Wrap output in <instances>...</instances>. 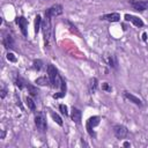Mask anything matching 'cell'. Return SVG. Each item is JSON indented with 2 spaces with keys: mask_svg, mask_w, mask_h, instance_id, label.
Instances as JSON below:
<instances>
[{
  "mask_svg": "<svg viewBox=\"0 0 148 148\" xmlns=\"http://www.w3.org/2000/svg\"><path fill=\"white\" fill-rule=\"evenodd\" d=\"M62 12H64V10H62V6L59 5V3H57V5H53V6H51L50 8H47V9L45 10V14H49L51 17H54V16L61 15Z\"/></svg>",
  "mask_w": 148,
  "mask_h": 148,
  "instance_id": "7",
  "label": "cell"
},
{
  "mask_svg": "<svg viewBox=\"0 0 148 148\" xmlns=\"http://www.w3.org/2000/svg\"><path fill=\"white\" fill-rule=\"evenodd\" d=\"M51 16L49 14H45L44 21L42 22V30H43V36H44V40H45V45L50 43V40L52 39V24H51Z\"/></svg>",
  "mask_w": 148,
  "mask_h": 148,
  "instance_id": "1",
  "label": "cell"
},
{
  "mask_svg": "<svg viewBox=\"0 0 148 148\" xmlns=\"http://www.w3.org/2000/svg\"><path fill=\"white\" fill-rule=\"evenodd\" d=\"M42 17H40V15H37L36 17H35V32L36 34H38V31H39V29L42 28Z\"/></svg>",
  "mask_w": 148,
  "mask_h": 148,
  "instance_id": "16",
  "label": "cell"
},
{
  "mask_svg": "<svg viewBox=\"0 0 148 148\" xmlns=\"http://www.w3.org/2000/svg\"><path fill=\"white\" fill-rule=\"evenodd\" d=\"M102 89H103V90H105V91H111V90H112L111 86H110L108 82H104V83L102 84Z\"/></svg>",
  "mask_w": 148,
  "mask_h": 148,
  "instance_id": "24",
  "label": "cell"
},
{
  "mask_svg": "<svg viewBox=\"0 0 148 148\" xmlns=\"http://www.w3.org/2000/svg\"><path fill=\"white\" fill-rule=\"evenodd\" d=\"M113 133L117 139H125L128 134V130L124 125H116L113 127Z\"/></svg>",
  "mask_w": 148,
  "mask_h": 148,
  "instance_id": "6",
  "label": "cell"
},
{
  "mask_svg": "<svg viewBox=\"0 0 148 148\" xmlns=\"http://www.w3.org/2000/svg\"><path fill=\"white\" fill-rule=\"evenodd\" d=\"M5 134H6V132H5V131H2V133H1V139H3V138H5Z\"/></svg>",
  "mask_w": 148,
  "mask_h": 148,
  "instance_id": "30",
  "label": "cell"
},
{
  "mask_svg": "<svg viewBox=\"0 0 148 148\" xmlns=\"http://www.w3.org/2000/svg\"><path fill=\"white\" fill-rule=\"evenodd\" d=\"M142 38H143V40H146V38H147V34L146 32L142 34Z\"/></svg>",
  "mask_w": 148,
  "mask_h": 148,
  "instance_id": "29",
  "label": "cell"
},
{
  "mask_svg": "<svg viewBox=\"0 0 148 148\" xmlns=\"http://www.w3.org/2000/svg\"><path fill=\"white\" fill-rule=\"evenodd\" d=\"M128 3L139 12L148 10V0H128Z\"/></svg>",
  "mask_w": 148,
  "mask_h": 148,
  "instance_id": "4",
  "label": "cell"
},
{
  "mask_svg": "<svg viewBox=\"0 0 148 148\" xmlns=\"http://www.w3.org/2000/svg\"><path fill=\"white\" fill-rule=\"evenodd\" d=\"M51 117L53 118V120H54L59 126H62V119L60 118V116H59L58 113H56V112L52 111V112H51Z\"/></svg>",
  "mask_w": 148,
  "mask_h": 148,
  "instance_id": "20",
  "label": "cell"
},
{
  "mask_svg": "<svg viewBox=\"0 0 148 148\" xmlns=\"http://www.w3.org/2000/svg\"><path fill=\"white\" fill-rule=\"evenodd\" d=\"M101 20L104 21H109V22H118L120 20V15L118 13H110V14H105L101 16Z\"/></svg>",
  "mask_w": 148,
  "mask_h": 148,
  "instance_id": "11",
  "label": "cell"
},
{
  "mask_svg": "<svg viewBox=\"0 0 148 148\" xmlns=\"http://www.w3.org/2000/svg\"><path fill=\"white\" fill-rule=\"evenodd\" d=\"M97 84H98V81H97L96 77H91L89 80V89H90L91 92H94L97 89Z\"/></svg>",
  "mask_w": 148,
  "mask_h": 148,
  "instance_id": "17",
  "label": "cell"
},
{
  "mask_svg": "<svg viewBox=\"0 0 148 148\" xmlns=\"http://www.w3.org/2000/svg\"><path fill=\"white\" fill-rule=\"evenodd\" d=\"M125 20L126 21H130L132 22L135 27H143V22L141 18H139L138 16H134V15H131V14H125Z\"/></svg>",
  "mask_w": 148,
  "mask_h": 148,
  "instance_id": "9",
  "label": "cell"
},
{
  "mask_svg": "<svg viewBox=\"0 0 148 148\" xmlns=\"http://www.w3.org/2000/svg\"><path fill=\"white\" fill-rule=\"evenodd\" d=\"M5 96H6V90L1 89V98H5Z\"/></svg>",
  "mask_w": 148,
  "mask_h": 148,
  "instance_id": "27",
  "label": "cell"
},
{
  "mask_svg": "<svg viewBox=\"0 0 148 148\" xmlns=\"http://www.w3.org/2000/svg\"><path fill=\"white\" fill-rule=\"evenodd\" d=\"M42 66H43V62L38 59V60H34V65H32V68L37 72H39L42 69Z\"/></svg>",
  "mask_w": 148,
  "mask_h": 148,
  "instance_id": "21",
  "label": "cell"
},
{
  "mask_svg": "<svg viewBox=\"0 0 148 148\" xmlns=\"http://www.w3.org/2000/svg\"><path fill=\"white\" fill-rule=\"evenodd\" d=\"M65 94H66V92L60 91V92H58V94H54V95H53V98H60V97H64Z\"/></svg>",
  "mask_w": 148,
  "mask_h": 148,
  "instance_id": "26",
  "label": "cell"
},
{
  "mask_svg": "<svg viewBox=\"0 0 148 148\" xmlns=\"http://www.w3.org/2000/svg\"><path fill=\"white\" fill-rule=\"evenodd\" d=\"M25 103H27V105H28V108L31 110V111H35L36 110V103L34 102V99L31 98V97H25Z\"/></svg>",
  "mask_w": 148,
  "mask_h": 148,
  "instance_id": "18",
  "label": "cell"
},
{
  "mask_svg": "<svg viewBox=\"0 0 148 148\" xmlns=\"http://www.w3.org/2000/svg\"><path fill=\"white\" fill-rule=\"evenodd\" d=\"M99 121H101V118H99L98 116H92V117H90V118L87 120V125H86V126H87V131H88L89 135H91V136L95 135L92 128L96 127V126L99 124Z\"/></svg>",
  "mask_w": 148,
  "mask_h": 148,
  "instance_id": "5",
  "label": "cell"
},
{
  "mask_svg": "<svg viewBox=\"0 0 148 148\" xmlns=\"http://www.w3.org/2000/svg\"><path fill=\"white\" fill-rule=\"evenodd\" d=\"M124 97H125L126 99H128L130 102L134 103L135 105H138V106H142V101H141L139 97L134 96L133 94H131V92H128V91H124Z\"/></svg>",
  "mask_w": 148,
  "mask_h": 148,
  "instance_id": "10",
  "label": "cell"
},
{
  "mask_svg": "<svg viewBox=\"0 0 148 148\" xmlns=\"http://www.w3.org/2000/svg\"><path fill=\"white\" fill-rule=\"evenodd\" d=\"M27 88H28V92L31 95V96H37L38 95V89L35 87V86H32V84H28L27 83Z\"/></svg>",
  "mask_w": 148,
  "mask_h": 148,
  "instance_id": "19",
  "label": "cell"
},
{
  "mask_svg": "<svg viewBox=\"0 0 148 148\" xmlns=\"http://www.w3.org/2000/svg\"><path fill=\"white\" fill-rule=\"evenodd\" d=\"M35 83H37L38 86H47L50 82V79H47L46 76H39L35 80Z\"/></svg>",
  "mask_w": 148,
  "mask_h": 148,
  "instance_id": "15",
  "label": "cell"
},
{
  "mask_svg": "<svg viewBox=\"0 0 148 148\" xmlns=\"http://www.w3.org/2000/svg\"><path fill=\"white\" fill-rule=\"evenodd\" d=\"M47 74H49V79H50L51 86L54 87V88H59L60 84H61L62 79L60 77V75L58 73V69L52 64H49L47 65Z\"/></svg>",
  "mask_w": 148,
  "mask_h": 148,
  "instance_id": "2",
  "label": "cell"
},
{
  "mask_svg": "<svg viewBox=\"0 0 148 148\" xmlns=\"http://www.w3.org/2000/svg\"><path fill=\"white\" fill-rule=\"evenodd\" d=\"M105 60H106V62H108V65H109L110 67L117 68V60H116L114 56H112V54H108V56H105Z\"/></svg>",
  "mask_w": 148,
  "mask_h": 148,
  "instance_id": "14",
  "label": "cell"
},
{
  "mask_svg": "<svg viewBox=\"0 0 148 148\" xmlns=\"http://www.w3.org/2000/svg\"><path fill=\"white\" fill-rule=\"evenodd\" d=\"M2 44L6 49H13L14 47V40H13V37L10 35H6L2 39Z\"/></svg>",
  "mask_w": 148,
  "mask_h": 148,
  "instance_id": "13",
  "label": "cell"
},
{
  "mask_svg": "<svg viewBox=\"0 0 148 148\" xmlns=\"http://www.w3.org/2000/svg\"><path fill=\"white\" fill-rule=\"evenodd\" d=\"M6 57H7V59H8L9 61H12V62H16V61H17V59H16L15 54H14V53H12V52H8Z\"/></svg>",
  "mask_w": 148,
  "mask_h": 148,
  "instance_id": "23",
  "label": "cell"
},
{
  "mask_svg": "<svg viewBox=\"0 0 148 148\" xmlns=\"http://www.w3.org/2000/svg\"><path fill=\"white\" fill-rule=\"evenodd\" d=\"M81 117H82V112L77 109V108H73L72 112H71V118L75 124H80L81 123Z\"/></svg>",
  "mask_w": 148,
  "mask_h": 148,
  "instance_id": "12",
  "label": "cell"
},
{
  "mask_svg": "<svg viewBox=\"0 0 148 148\" xmlns=\"http://www.w3.org/2000/svg\"><path fill=\"white\" fill-rule=\"evenodd\" d=\"M35 125L40 132H45L46 131L47 124H46V118H45L43 112H37L35 114Z\"/></svg>",
  "mask_w": 148,
  "mask_h": 148,
  "instance_id": "3",
  "label": "cell"
},
{
  "mask_svg": "<svg viewBox=\"0 0 148 148\" xmlns=\"http://www.w3.org/2000/svg\"><path fill=\"white\" fill-rule=\"evenodd\" d=\"M130 146H131V143H130L128 141H125V142H124V147H130Z\"/></svg>",
  "mask_w": 148,
  "mask_h": 148,
  "instance_id": "28",
  "label": "cell"
},
{
  "mask_svg": "<svg viewBox=\"0 0 148 148\" xmlns=\"http://www.w3.org/2000/svg\"><path fill=\"white\" fill-rule=\"evenodd\" d=\"M16 23L18 24L22 35H23L24 37L28 36V29H27V27H28V21H27V18H25L24 16H18V17H16Z\"/></svg>",
  "mask_w": 148,
  "mask_h": 148,
  "instance_id": "8",
  "label": "cell"
},
{
  "mask_svg": "<svg viewBox=\"0 0 148 148\" xmlns=\"http://www.w3.org/2000/svg\"><path fill=\"white\" fill-rule=\"evenodd\" d=\"M15 84H16V87H18L20 89L23 88V82H22L21 79H16V80H15Z\"/></svg>",
  "mask_w": 148,
  "mask_h": 148,
  "instance_id": "25",
  "label": "cell"
},
{
  "mask_svg": "<svg viewBox=\"0 0 148 148\" xmlns=\"http://www.w3.org/2000/svg\"><path fill=\"white\" fill-rule=\"evenodd\" d=\"M59 110H60V112H61L62 114L68 116V109H67V106H66L65 104H60V105H59Z\"/></svg>",
  "mask_w": 148,
  "mask_h": 148,
  "instance_id": "22",
  "label": "cell"
}]
</instances>
